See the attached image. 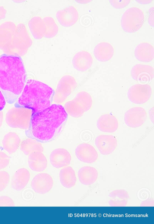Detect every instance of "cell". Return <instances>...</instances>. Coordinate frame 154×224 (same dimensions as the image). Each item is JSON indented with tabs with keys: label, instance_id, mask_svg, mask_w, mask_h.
Instances as JSON below:
<instances>
[{
	"label": "cell",
	"instance_id": "obj_1",
	"mask_svg": "<svg viewBox=\"0 0 154 224\" xmlns=\"http://www.w3.org/2000/svg\"><path fill=\"white\" fill-rule=\"evenodd\" d=\"M68 117L64 107L54 104L45 109L32 113L26 135L39 142H48L55 139L60 134Z\"/></svg>",
	"mask_w": 154,
	"mask_h": 224
},
{
	"label": "cell",
	"instance_id": "obj_2",
	"mask_svg": "<svg viewBox=\"0 0 154 224\" xmlns=\"http://www.w3.org/2000/svg\"><path fill=\"white\" fill-rule=\"evenodd\" d=\"M26 77L20 56L5 54L0 56V90L8 103L16 101L26 84Z\"/></svg>",
	"mask_w": 154,
	"mask_h": 224
},
{
	"label": "cell",
	"instance_id": "obj_3",
	"mask_svg": "<svg viewBox=\"0 0 154 224\" xmlns=\"http://www.w3.org/2000/svg\"><path fill=\"white\" fill-rule=\"evenodd\" d=\"M54 94L53 89L45 84L34 80H29L14 106L15 107L31 109L32 113H35L51 105Z\"/></svg>",
	"mask_w": 154,
	"mask_h": 224
},
{
	"label": "cell",
	"instance_id": "obj_4",
	"mask_svg": "<svg viewBox=\"0 0 154 224\" xmlns=\"http://www.w3.org/2000/svg\"><path fill=\"white\" fill-rule=\"evenodd\" d=\"M92 103V99L90 94L85 91H81L78 93L72 100L66 102L64 108L68 115L79 118L91 108Z\"/></svg>",
	"mask_w": 154,
	"mask_h": 224
},
{
	"label": "cell",
	"instance_id": "obj_5",
	"mask_svg": "<svg viewBox=\"0 0 154 224\" xmlns=\"http://www.w3.org/2000/svg\"><path fill=\"white\" fill-rule=\"evenodd\" d=\"M32 111L23 107H14L7 112L6 122L10 127L26 130L29 127Z\"/></svg>",
	"mask_w": 154,
	"mask_h": 224
},
{
	"label": "cell",
	"instance_id": "obj_6",
	"mask_svg": "<svg viewBox=\"0 0 154 224\" xmlns=\"http://www.w3.org/2000/svg\"><path fill=\"white\" fill-rule=\"evenodd\" d=\"M144 19L143 13L140 9L131 7L127 10L122 15L121 26L123 30L126 33H134L141 27Z\"/></svg>",
	"mask_w": 154,
	"mask_h": 224
},
{
	"label": "cell",
	"instance_id": "obj_7",
	"mask_svg": "<svg viewBox=\"0 0 154 224\" xmlns=\"http://www.w3.org/2000/svg\"><path fill=\"white\" fill-rule=\"evenodd\" d=\"M77 84L75 78L69 75L63 76L60 80L53 98L54 102L59 104L64 102L75 89Z\"/></svg>",
	"mask_w": 154,
	"mask_h": 224
},
{
	"label": "cell",
	"instance_id": "obj_8",
	"mask_svg": "<svg viewBox=\"0 0 154 224\" xmlns=\"http://www.w3.org/2000/svg\"><path fill=\"white\" fill-rule=\"evenodd\" d=\"M152 89L147 84H136L129 89L127 96L129 100L135 104H140L147 102L150 98Z\"/></svg>",
	"mask_w": 154,
	"mask_h": 224
},
{
	"label": "cell",
	"instance_id": "obj_9",
	"mask_svg": "<svg viewBox=\"0 0 154 224\" xmlns=\"http://www.w3.org/2000/svg\"><path fill=\"white\" fill-rule=\"evenodd\" d=\"M147 117L146 111L141 107L132 108L125 113L124 120L128 127L136 128L141 126L145 122Z\"/></svg>",
	"mask_w": 154,
	"mask_h": 224
},
{
	"label": "cell",
	"instance_id": "obj_10",
	"mask_svg": "<svg viewBox=\"0 0 154 224\" xmlns=\"http://www.w3.org/2000/svg\"><path fill=\"white\" fill-rule=\"evenodd\" d=\"M53 183L52 178L50 175L46 173H40L33 178L31 186L36 193L44 194L51 190Z\"/></svg>",
	"mask_w": 154,
	"mask_h": 224
},
{
	"label": "cell",
	"instance_id": "obj_11",
	"mask_svg": "<svg viewBox=\"0 0 154 224\" xmlns=\"http://www.w3.org/2000/svg\"><path fill=\"white\" fill-rule=\"evenodd\" d=\"M131 74L134 80L141 83H146L151 81L153 78L154 69L149 65L137 64L132 67Z\"/></svg>",
	"mask_w": 154,
	"mask_h": 224
},
{
	"label": "cell",
	"instance_id": "obj_12",
	"mask_svg": "<svg viewBox=\"0 0 154 224\" xmlns=\"http://www.w3.org/2000/svg\"><path fill=\"white\" fill-rule=\"evenodd\" d=\"M95 144L100 153L107 155L115 150L117 145L116 137L112 135H100L95 140Z\"/></svg>",
	"mask_w": 154,
	"mask_h": 224
},
{
	"label": "cell",
	"instance_id": "obj_13",
	"mask_svg": "<svg viewBox=\"0 0 154 224\" xmlns=\"http://www.w3.org/2000/svg\"><path fill=\"white\" fill-rule=\"evenodd\" d=\"M76 156L80 161L88 163L95 162L98 157L95 148L87 143H82L78 145L75 150Z\"/></svg>",
	"mask_w": 154,
	"mask_h": 224
},
{
	"label": "cell",
	"instance_id": "obj_14",
	"mask_svg": "<svg viewBox=\"0 0 154 224\" xmlns=\"http://www.w3.org/2000/svg\"><path fill=\"white\" fill-rule=\"evenodd\" d=\"M56 16L60 24L65 27L72 26L76 22L79 18L77 10L72 6L58 11Z\"/></svg>",
	"mask_w": 154,
	"mask_h": 224
},
{
	"label": "cell",
	"instance_id": "obj_15",
	"mask_svg": "<svg viewBox=\"0 0 154 224\" xmlns=\"http://www.w3.org/2000/svg\"><path fill=\"white\" fill-rule=\"evenodd\" d=\"M50 160L53 167L60 168L69 165L70 163L71 156L66 149L58 148L54 149L51 153Z\"/></svg>",
	"mask_w": 154,
	"mask_h": 224
},
{
	"label": "cell",
	"instance_id": "obj_16",
	"mask_svg": "<svg viewBox=\"0 0 154 224\" xmlns=\"http://www.w3.org/2000/svg\"><path fill=\"white\" fill-rule=\"evenodd\" d=\"M93 58L91 54L85 51H82L76 53L72 60L74 68L80 71H85L91 67L93 63Z\"/></svg>",
	"mask_w": 154,
	"mask_h": 224
},
{
	"label": "cell",
	"instance_id": "obj_17",
	"mask_svg": "<svg viewBox=\"0 0 154 224\" xmlns=\"http://www.w3.org/2000/svg\"><path fill=\"white\" fill-rule=\"evenodd\" d=\"M97 126L100 131L107 133H113L118 127V122L116 118L111 114L101 115L98 119Z\"/></svg>",
	"mask_w": 154,
	"mask_h": 224
},
{
	"label": "cell",
	"instance_id": "obj_18",
	"mask_svg": "<svg viewBox=\"0 0 154 224\" xmlns=\"http://www.w3.org/2000/svg\"><path fill=\"white\" fill-rule=\"evenodd\" d=\"M134 54L135 58L138 61L148 62L151 61L154 58V48L147 43H141L135 48Z\"/></svg>",
	"mask_w": 154,
	"mask_h": 224
},
{
	"label": "cell",
	"instance_id": "obj_19",
	"mask_svg": "<svg viewBox=\"0 0 154 224\" xmlns=\"http://www.w3.org/2000/svg\"><path fill=\"white\" fill-rule=\"evenodd\" d=\"M28 163L31 170L41 172L46 168L48 162L46 157L42 152L35 151L29 155Z\"/></svg>",
	"mask_w": 154,
	"mask_h": 224
},
{
	"label": "cell",
	"instance_id": "obj_20",
	"mask_svg": "<svg viewBox=\"0 0 154 224\" xmlns=\"http://www.w3.org/2000/svg\"><path fill=\"white\" fill-rule=\"evenodd\" d=\"M114 49L109 43L103 42L98 44L94 47V54L96 59L101 62H105L111 58Z\"/></svg>",
	"mask_w": 154,
	"mask_h": 224
},
{
	"label": "cell",
	"instance_id": "obj_21",
	"mask_svg": "<svg viewBox=\"0 0 154 224\" xmlns=\"http://www.w3.org/2000/svg\"><path fill=\"white\" fill-rule=\"evenodd\" d=\"M30 177L29 171L24 168L18 169L14 173L11 181L12 188L17 191L23 189L28 183Z\"/></svg>",
	"mask_w": 154,
	"mask_h": 224
},
{
	"label": "cell",
	"instance_id": "obj_22",
	"mask_svg": "<svg viewBox=\"0 0 154 224\" xmlns=\"http://www.w3.org/2000/svg\"><path fill=\"white\" fill-rule=\"evenodd\" d=\"M78 175L82 184L88 185L95 182L98 177V173L97 170L93 167L85 166L79 169Z\"/></svg>",
	"mask_w": 154,
	"mask_h": 224
},
{
	"label": "cell",
	"instance_id": "obj_23",
	"mask_svg": "<svg viewBox=\"0 0 154 224\" xmlns=\"http://www.w3.org/2000/svg\"><path fill=\"white\" fill-rule=\"evenodd\" d=\"M108 203L111 207H125L129 198L128 192L124 189L116 190L111 192L109 195Z\"/></svg>",
	"mask_w": 154,
	"mask_h": 224
},
{
	"label": "cell",
	"instance_id": "obj_24",
	"mask_svg": "<svg viewBox=\"0 0 154 224\" xmlns=\"http://www.w3.org/2000/svg\"><path fill=\"white\" fill-rule=\"evenodd\" d=\"M20 141V138L16 133L10 132L3 138L2 141L3 148L9 154H11L18 148Z\"/></svg>",
	"mask_w": 154,
	"mask_h": 224
},
{
	"label": "cell",
	"instance_id": "obj_25",
	"mask_svg": "<svg viewBox=\"0 0 154 224\" xmlns=\"http://www.w3.org/2000/svg\"><path fill=\"white\" fill-rule=\"evenodd\" d=\"M59 177L60 183L65 188H71L74 186L76 183L75 172L71 166L65 167L61 169Z\"/></svg>",
	"mask_w": 154,
	"mask_h": 224
},
{
	"label": "cell",
	"instance_id": "obj_26",
	"mask_svg": "<svg viewBox=\"0 0 154 224\" xmlns=\"http://www.w3.org/2000/svg\"><path fill=\"white\" fill-rule=\"evenodd\" d=\"M29 26L35 39H39L44 36L46 27L44 21L40 17L37 16L32 18L29 23Z\"/></svg>",
	"mask_w": 154,
	"mask_h": 224
},
{
	"label": "cell",
	"instance_id": "obj_27",
	"mask_svg": "<svg viewBox=\"0 0 154 224\" xmlns=\"http://www.w3.org/2000/svg\"><path fill=\"white\" fill-rule=\"evenodd\" d=\"M20 149L26 155L35 151L42 152L44 150L41 143L29 138L23 141L20 144Z\"/></svg>",
	"mask_w": 154,
	"mask_h": 224
},
{
	"label": "cell",
	"instance_id": "obj_28",
	"mask_svg": "<svg viewBox=\"0 0 154 224\" xmlns=\"http://www.w3.org/2000/svg\"><path fill=\"white\" fill-rule=\"evenodd\" d=\"M45 24L46 30L44 36L50 38L55 36L57 33L58 28L53 18L46 17L43 19Z\"/></svg>",
	"mask_w": 154,
	"mask_h": 224
},
{
	"label": "cell",
	"instance_id": "obj_29",
	"mask_svg": "<svg viewBox=\"0 0 154 224\" xmlns=\"http://www.w3.org/2000/svg\"><path fill=\"white\" fill-rule=\"evenodd\" d=\"M10 179L9 174L5 171H0V191L3 190L7 186Z\"/></svg>",
	"mask_w": 154,
	"mask_h": 224
},
{
	"label": "cell",
	"instance_id": "obj_30",
	"mask_svg": "<svg viewBox=\"0 0 154 224\" xmlns=\"http://www.w3.org/2000/svg\"><path fill=\"white\" fill-rule=\"evenodd\" d=\"M109 2L112 6L116 9H121L126 6L130 2V0H110Z\"/></svg>",
	"mask_w": 154,
	"mask_h": 224
},
{
	"label": "cell",
	"instance_id": "obj_31",
	"mask_svg": "<svg viewBox=\"0 0 154 224\" xmlns=\"http://www.w3.org/2000/svg\"><path fill=\"white\" fill-rule=\"evenodd\" d=\"M10 157L3 152L0 151V170L6 167L9 164Z\"/></svg>",
	"mask_w": 154,
	"mask_h": 224
},
{
	"label": "cell",
	"instance_id": "obj_32",
	"mask_svg": "<svg viewBox=\"0 0 154 224\" xmlns=\"http://www.w3.org/2000/svg\"><path fill=\"white\" fill-rule=\"evenodd\" d=\"M14 203L13 200L10 197L6 196L0 197V207H14Z\"/></svg>",
	"mask_w": 154,
	"mask_h": 224
},
{
	"label": "cell",
	"instance_id": "obj_33",
	"mask_svg": "<svg viewBox=\"0 0 154 224\" xmlns=\"http://www.w3.org/2000/svg\"><path fill=\"white\" fill-rule=\"evenodd\" d=\"M154 7H152L149 10V16L148 22L151 26H154Z\"/></svg>",
	"mask_w": 154,
	"mask_h": 224
},
{
	"label": "cell",
	"instance_id": "obj_34",
	"mask_svg": "<svg viewBox=\"0 0 154 224\" xmlns=\"http://www.w3.org/2000/svg\"><path fill=\"white\" fill-rule=\"evenodd\" d=\"M6 102L5 98L0 90V111L4 108L6 104Z\"/></svg>",
	"mask_w": 154,
	"mask_h": 224
},
{
	"label": "cell",
	"instance_id": "obj_35",
	"mask_svg": "<svg viewBox=\"0 0 154 224\" xmlns=\"http://www.w3.org/2000/svg\"><path fill=\"white\" fill-rule=\"evenodd\" d=\"M137 2L140 4H148L150 3L152 0H136Z\"/></svg>",
	"mask_w": 154,
	"mask_h": 224
},
{
	"label": "cell",
	"instance_id": "obj_36",
	"mask_svg": "<svg viewBox=\"0 0 154 224\" xmlns=\"http://www.w3.org/2000/svg\"><path fill=\"white\" fill-rule=\"evenodd\" d=\"M3 119V114L2 112L0 111V128L2 125Z\"/></svg>",
	"mask_w": 154,
	"mask_h": 224
}]
</instances>
